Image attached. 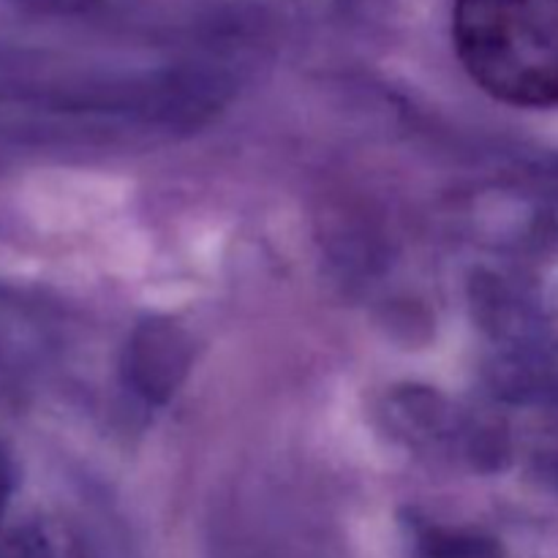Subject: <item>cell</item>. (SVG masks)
Returning a JSON list of instances; mask_svg holds the SVG:
<instances>
[{"label": "cell", "mask_w": 558, "mask_h": 558, "mask_svg": "<svg viewBox=\"0 0 558 558\" xmlns=\"http://www.w3.org/2000/svg\"><path fill=\"white\" fill-rule=\"evenodd\" d=\"M452 41L496 101L558 107V0H456Z\"/></svg>", "instance_id": "6da1fadb"}]
</instances>
